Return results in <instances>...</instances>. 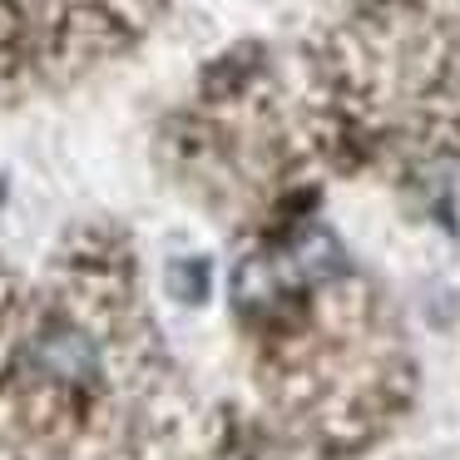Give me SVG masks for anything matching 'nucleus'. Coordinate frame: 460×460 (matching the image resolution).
I'll return each mask as SVG.
<instances>
[{"instance_id": "nucleus-1", "label": "nucleus", "mask_w": 460, "mask_h": 460, "mask_svg": "<svg viewBox=\"0 0 460 460\" xmlns=\"http://www.w3.org/2000/svg\"><path fill=\"white\" fill-rule=\"evenodd\" d=\"M35 367H40L50 381H90L94 367H100V357H94V347H90L84 332L55 322V327H45L40 341H35Z\"/></svg>"}, {"instance_id": "nucleus-2", "label": "nucleus", "mask_w": 460, "mask_h": 460, "mask_svg": "<svg viewBox=\"0 0 460 460\" xmlns=\"http://www.w3.org/2000/svg\"><path fill=\"white\" fill-rule=\"evenodd\" d=\"M292 278L297 282H332L341 278V243L327 228H307L292 243Z\"/></svg>"}, {"instance_id": "nucleus-3", "label": "nucleus", "mask_w": 460, "mask_h": 460, "mask_svg": "<svg viewBox=\"0 0 460 460\" xmlns=\"http://www.w3.org/2000/svg\"><path fill=\"white\" fill-rule=\"evenodd\" d=\"M169 292L179 302H193V307H199V302L208 297V262L203 258H179L169 268Z\"/></svg>"}]
</instances>
